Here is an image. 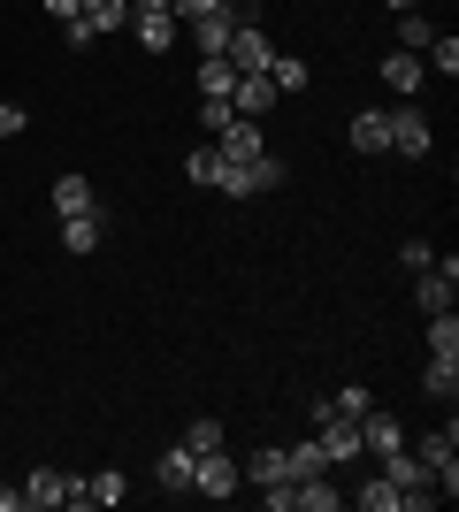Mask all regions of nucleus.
Segmentation results:
<instances>
[{
    "mask_svg": "<svg viewBox=\"0 0 459 512\" xmlns=\"http://www.w3.org/2000/svg\"><path fill=\"white\" fill-rule=\"evenodd\" d=\"M131 31H138V46H146V54H169V46H176V31H184V23H176L169 8H161V16H131Z\"/></svg>",
    "mask_w": 459,
    "mask_h": 512,
    "instance_id": "obj_19",
    "label": "nucleus"
},
{
    "mask_svg": "<svg viewBox=\"0 0 459 512\" xmlns=\"http://www.w3.org/2000/svg\"><path fill=\"white\" fill-rule=\"evenodd\" d=\"M161 8H176V0H131V16H161Z\"/></svg>",
    "mask_w": 459,
    "mask_h": 512,
    "instance_id": "obj_36",
    "label": "nucleus"
},
{
    "mask_svg": "<svg viewBox=\"0 0 459 512\" xmlns=\"http://www.w3.org/2000/svg\"><path fill=\"white\" fill-rule=\"evenodd\" d=\"M222 54H230V69H238V77H261V69L276 62V39H268L261 23H238V31H230V46H222Z\"/></svg>",
    "mask_w": 459,
    "mask_h": 512,
    "instance_id": "obj_4",
    "label": "nucleus"
},
{
    "mask_svg": "<svg viewBox=\"0 0 459 512\" xmlns=\"http://www.w3.org/2000/svg\"><path fill=\"white\" fill-rule=\"evenodd\" d=\"M23 123H31V115H23L16 100H0V138H23Z\"/></svg>",
    "mask_w": 459,
    "mask_h": 512,
    "instance_id": "obj_34",
    "label": "nucleus"
},
{
    "mask_svg": "<svg viewBox=\"0 0 459 512\" xmlns=\"http://www.w3.org/2000/svg\"><path fill=\"white\" fill-rule=\"evenodd\" d=\"M383 8H391V16H406V8H421V0H383Z\"/></svg>",
    "mask_w": 459,
    "mask_h": 512,
    "instance_id": "obj_38",
    "label": "nucleus"
},
{
    "mask_svg": "<svg viewBox=\"0 0 459 512\" xmlns=\"http://www.w3.org/2000/svg\"><path fill=\"white\" fill-rule=\"evenodd\" d=\"M429 352H437V360H459V314H452V306L429 314Z\"/></svg>",
    "mask_w": 459,
    "mask_h": 512,
    "instance_id": "obj_25",
    "label": "nucleus"
},
{
    "mask_svg": "<svg viewBox=\"0 0 459 512\" xmlns=\"http://www.w3.org/2000/svg\"><path fill=\"white\" fill-rule=\"evenodd\" d=\"M77 16L92 23V39H115V31H131V0H85Z\"/></svg>",
    "mask_w": 459,
    "mask_h": 512,
    "instance_id": "obj_17",
    "label": "nucleus"
},
{
    "mask_svg": "<svg viewBox=\"0 0 459 512\" xmlns=\"http://www.w3.org/2000/svg\"><path fill=\"white\" fill-rule=\"evenodd\" d=\"M184 184H199V192H215V184H222V153H215V138L184 153Z\"/></svg>",
    "mask_w": 459,
    "mask_h": 512,
    "instance_id": "obj_21",
    "label": "nucleus"
},
{
    "mask_svg": "<svg viewBox=\"0 0 459 512\" xmlns=\"http://www.w3.org/2000/svg\"><path fill=\"white\" fill-rule=\"evenodd\" d=\"M337 505H345V490H329V474L291 482V512H337Z\"/></svg>",
    "mask_w": 459,
    "mask_h": 512,
    "instance_id": "obj_16",
    "label": "nucleus"
},
{
    "mask_svg": "<svg viewBox=\"0 0 459 512\" xmlns=\"http://www.w3.org/2000/svg\"><path fill=\"white\" fill-rule=\"evenodd\" d=\"M383 123H391V153H406V161H421V153L437 146V130H429V115H421L414 100H398Z\"/></svg>",
    "mask_w": 459,
    "mask_h": 512,
    "instance_id": "obj_3",
    "label": "nucleus"
},
{
    "mask_svg": "<svg viewBox=\"0 0 459 512\" xmlns=\"http://www.w3.org/2000/svg\"><path fill=\"white\" fill-rule=\"evenodd\" d=\"M123 497H131V482H123L115 467H100V474L85 482V505H123Z\"/></svg>",
    "mask_w": 459,
    "mask_h": 512,
    "instance_id": "obj_26",
    "label": "nucleus"
},
{
    "mask_svg": "<svg viewBox=\"0 0 459 512\" xmlns=\"http://www.w3.org/2000/svg\"><path fill=\"white\" fill-rule=\"evenodd\" d=\"M23 505V490H16V482H0V512H16Z\"/></svg>",
    "mask_w": 459,
    "mask_h": 512,
    "instance_id": "obj_37",
    "label": "nucleus"
},
{
    "mask_svg": "<svg viewBox=\"0 0 459 512\" xmlns=\"http://www.w3.org/2000/svg\"><path fill=\"white\" fill-rule=\"evenodd\" d=\"M368 406H375V398H368V383H345V390H329V398H322L314 413H337V421H360Z\"/></svg>",
    "mask_w": 459,
    "mask_h": 512,
    "instance_id": "obj_24",
    "label": "nucleus"
},
{
    "mask_svg": "<svg viewBox=\"0 0 459 512\" xmlns=\"http://www.w3.org/2000/svg\"><path fill=\"white\" fill-rule=\"evenodd\" d=\"M383 85L398 92V100H421V85H429V69H421V54H406V46H391V54H383Z\"/></svg>",
    "mask_w": 459,
    "mask_h": 512,
    "instance_id": "obj_7",
    "label": "nucleus"
},
{
    "mask_svg": "<svg viewBox=\"0 0 459 512\" xmlns=\"http://www.w3.org/2000/svg\"><path fill=\"white\" fill-rule=\"evenodd\" d=\"M184 31H192V46H199V54H222V46H230V31H238V16H230V8L215 0V8H199V16L184 23Z\"/></svg>",
    "mask_w": 459,
    "mask_h": 512,
    "instance_id": "obj_9",
    "label": "nucleus"
},
{
    "mask_svg": "<svg viewBox=\"0 0 459 512\" xmlns=\"http://www.w3.org/2000/svg\"><path fill=\"white\" fill-rule=\"evenodd\" d=\"M192 459H199L192 444H169V451H161V467H153V474H161V490L192 497Z\"/></svg>",
    "mask_w": 459,
    "mask_h": 512,
    "instance_id": "obj_18",
    "label": "nucleus"
},
{
    "mask_svg": "<svg viewBox=\"0 0 459 512\" xmlns=\"http://www.w3.org/2000/svg\"><path fill=\"white\" fill-rule=\"evenodd\" d=\"M421 390H429L437 406H452V398H459V360H437V352H429V367H421Z\"/></svg>",
    "mask_w": 459,
    "mask_h": 512,
    "instance_id": "obj_23",
    "label": "nucleus"
},
{
    "mask_svg": "<svg viewBox=\"0 0 459 512\" xmlns=\"http://www.w3.org/2000/svg\"><path fill=\"white\" fill-rule=\"evenodd\" d=\"M108 230H115L108 207H100V214H69V222H62V245L85 260V253H100V245H108Z\"/></svg>",
    "mask_w": 459,
    "mask_h": 512,
    "instance_id": "obj_8",
    "label": "nucleus"
},
{
    "mask_svg": "<svg viewBox=\"0 0 459 512\" xmlns=\"http://www.w3.org/2000/svg\"><path fill=\"white\" fill-rule=\"evenodd\" d=\"M345 138H352V153H368V161H375V153H391V123H383V107H360Z\"/></svg>",
    "mask_w": 459,
    "mask_h": 512,
    "instance_id": "obj_13",
    "label": "nucleus"
},
{
    "mask_svg": "<svg viewBox=\"0 0 459 512\" xmlns=\"http://www.w3.org/2000/svg\"><path fill=\"white\" fill-rule=\"evenodd\" d=\"M429 39H437V23L421 16V8H406V16H398V46H406V54H421Z\"/></svg>",
    "mask_w": 459,
    "mask_h": 512,
    "instance_id": "obj_29",
    "label": "nucleus"
},
{
    "mask_svg": "<svg viewBox=\"0 0 459 512\" xmlns=\"http://www.w3.org/2000/svg\"><path fill=\"white\" fill-rule=\"evenodd\" d=\"M352 428H360V451H368V459H391V451H406V428H398L383 406H368Z\"/></svg>",
    "mask_w": 459,
    "mask_h": 512,
    "instance_id": "obj_6",
    "label": "nucleus"
},
{
    "mask_svg": "<svg viewBox=\"0 0 459 512\" xmlns=\"http://www.w3.org/2000/svg\"><path fill=\"white\" fill-rule=\"evenodd\" d=\"M314 444H322L329 467H352V459H368V451H360V428L337 421V413H314Z\"/></svg>",
    "mask_w": 459,
    "mask_h": 512,
    "instance_id": "obj_5",
    "label": "nucleus"
},
{
    "mask_svg": "<svg viewBox=\"0 0 459 512\" xmlns=\"http://www.w3.org/2000/svg\"><path fill=\"white\" fill-rule=\"evenodd\" d=\"M452 291H459V283L444 276L437 260H429V268H414V306H421V314H444V306H452Z\"/></svg>",
    "mask_w": 459,
    "mask_h": 512,
    "instance_id": "obj_14",
    "label": "nucleus"
},
{
    "mask_svg": "<svg viewBox=\"0 0 459 512\" xmlns=\"http://www.w3.org/2000/svg\"><path fill=\"white\" fill-rule=\"evenodd\" d=\"M352 505H360V512H398V490L383 482V474H368V482L352 490Z\"/></svg>",
    "mask_w": 459,
    "mask_h": 512,
    "instance_id": "obj_28",
    "label": "nucleus"
},
{
    "mask_svg": "<svg viewBox=\"0 0 459 512\" xmlns=\"http://www.w3.org/2000/svg\"><path fill=\"white\" fill-rule=\"evenodd\" d=\"M276 100H284V92L268 85V69H261V77H238V85H230V107H238L245 123H261V115H268Z\"/></svg>",
    "mask_w": 459,
    "mask_h": 512,
    "instance_id": "obj_12",
    "label": "nucleus"
},
{
    "mask_svg": "<svg viewBox=\"0 0 459 512\" xmlns=\"http://www.w3.org/2000/svg\"><path fill=\"white\" fill-rule=\"evenodd\" d=\"M230 85H238L230 54H199V100H230Z\"/></svg>",
    "mask_w": 459,
    "mask_h": 512,
    "instance_id": "obj_20",
    "label": "nucleus"
},
{
    "mask_svg": "<svg viewBox=\"0 0 459 512\" xmlns=\"http://www.w3.org/2000/svg\"><path fill=\"white\" fill-rule=\"evenodd\" d=\"M215 146H222V161H245V169H253V161L268 153V146H261V123H245V115L215 130Z\"/></svg>",
    "mask_w": 459,
    "mask_h": 512,
    "instance_id": "obj_10",
    "label": "nucleus"
},
{
    "mask_svg": "<svg viewBox=\"0 0 459 512\" xmlns=\"http://www.w3.org/2000/svg\"><path fill=\"white\" fill-rule=\"evenodd\" d=\"M238 482H245V474H238V459H230V444L192 459V490L199 497H215V505H222V497H238Z\"/></svg>",
    "mask_w": 459,
    "mask_h": 512,
    "instance_id": "obj_2",
    "label": "nucleus"
},
{
    "mask_svg": "<svg viewBox=\"0 0 459 512\" xmlns=\"http://www.w3.org/2000/svg\"><path fill=\"white\" fill-rule=\"evenodd\" d=\"M23 505H31V512H77V505H85V482L62 474V467H31V474H23Z\"/></svg>",
    "mask_w": 459,
    "mask_h": 512,
    "instance_id": "obj_1",
    "label": "nucleus"
},
{
    "mask_svg": "<svg viewBox=\"0 0 459 512\" xmlns=\"http://www.w3.org/2000/svg\"><path fill=\"white\" fill-rule=\"evenodd\" d=\"M284 459H291V482H306V474H329V459H322V444L306 436V444H284Z\"/></svg>",
    "mask_w": 459,
    "mask_h": 512,
    "instance_id": "obj_27",
    "label": "nucleus"
},
{
    "mask_svg": "<svg viewBox=\"0 0 459 512\" xmlns=\"http://www.w3.org/2000/svg\"><path fill=\"white\" fill-rule=\"evenodd\" d=\"M184 444H192V451H222V444H230V428H222V421H192V428H184Z\"/></svg>",
    "mask_w": 459,
    "mask_h": 512,
    "instance_id": "obj_30",
    "label": "nucleus"
},
{
    "mask_svg": "<svg viewBox=\"0 0 459 512\" xmlns=\"http://www.w3.org/2000/svg\"><path fill=\"white\" fill-rule=\"evenodd\" d=\"M222 123H238V107H230V100H199V130H207V138H215Z\"/></svg>",
    "mask_w": 459,
    "mask_h": 512,
    "instance_id": "obj_31",
    "label": "nucleus"
},
{
    "mask_svg": "<svg viewBox=\"0 0 459 512\" xmlns=\"http://www.w3.org/2000/svg\"><path fill=\"white\" fill-rule=\"evenodd\" d=\"M268 85L284 92V100H299V92H306V85H314V69H306V62H299V54H276V62H268Z\"/></svg>",
    "mask_w": 459,
    "mask_h": 512,
    "instance_id": "obj_22",
    "label": "nucleus"
},
{
    "mask_svg": "<svg viewBox=\"0 0 459 512\" xmlns=\"http://www.w3.org/2000/svg\"><path fill=\"white\" fill-rule=\"evenodd\" d=\"M62 46H69V54H85V46H100V39H92L85 16H69V23H62Z\"/></svg>",
    "mask_w": 459,
    "mask_h": 512,
    "instance_id": "obj_33",
    "label": "nucleus"
},
{
    "mask_svg": "<svg viewBox=\"0 0 459 512\" xmlns=\"http://www.w3.org/2000/svg\"><path fill=\"white\" fill-rule=\"evenodd\" d=\"M421 459V467H444V459H459V421H444V428H421L414 444H406Z\"/></svg>",
    "mask_w": 459,
    "mask_h": 512,
    "instance_id": "obj_15",
    "label": "nucleus"
},
{
    "mask_svg": "<svg viewBox=\"0 0 459 512\" xmlns=\"http://www.w3.org/2000/svg\"><path fill=\"white\" fill-rule=\"evenodd\" d=\"M77 8H85V0H46V16H54V23H69Z\"/></svg>",
    "mask_w": 459,
    "mask_h": 512,
    "instance_id": "obj_35",
    "label": "nucleus"
},
{
    "mask_svg": "<svg viewBox=\"0 0 459 512\" xmlns=\"http://www.w3.org/2000/svg\"><path fill=\"white\" fill-rule=\"evenodd\" d=\"M398 260H406V276H414V268H429V260H437V245H429V237H406V245H398Z\"/></svg>",
    "mask_w": 459,
    "mask_h": 512,
    "instance_id": "obj_32",
    "label": "nucleus"
},
{
    "mask_svg": "<svg viewBox=\"0 0 459 512\" xmlns=\"http://www.w3.org/2000/svg\"><path fill=\"white\" fill-rule=\"evenodd\" d=\"M108 199L92 192L85 176H54V222H69V214H100Z\"/></svg>",
    "mask_w": 459,
    "mask_h": 512,
    "instance_id": "obj_11",
    "label": "nucleus"
}]
</instances>
